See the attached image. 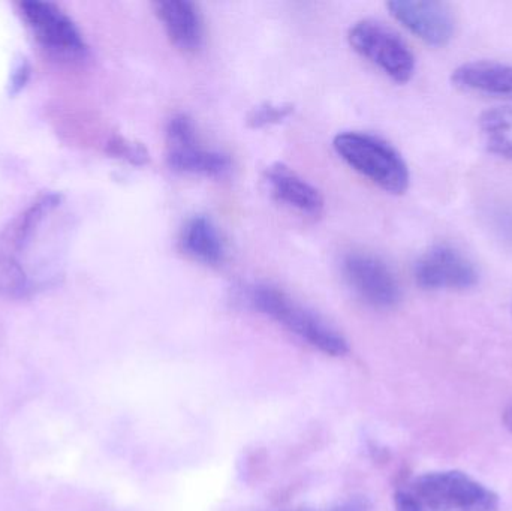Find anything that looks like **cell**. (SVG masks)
I'll use <instances>...</instances> for the list:
<instances>
[{"label":"cell","mask_w":512,"mask_h":511,"mask_svg":"<svg viewBox=\"0 0 512 511\" xmlns=\"http://www.w3.org/2000/svg\"><path fill=\"white\" fill-rule=\"evenodd\" d=\"M409 489L426 511H499L498 495L460 471L424 474Z\"/></svg>","instance_id":"cell-4"},{"label":"cell","mask_w":512,"mask_h":511,"mask_svg":"<svg viewBox=\"0 0 512 511\" xmlns=\"http://www.w3.org/2000/svg\"><path fill=\"white\" fill-rule=\"evenodd\" d=\"M155 14L170 41L185 53L200 50L204 41V21L197 3L191 0H159Z\"/></svg>","instance_id":"cell-11"},{"label":"cell","mask_w":512,"mask_h":511,"mask_svg":"<svg viewBox=\"0 0 512 511\" xmlns=\"http://www.w3.org/2000/svg\"><path fill=\"white\" fill-rule=\"evenodd\" d=\"M179 245L183 254L204 266H219L227 257V243L215 222L207 216L189 218L180 230Z\"/></svg>","instance_id":"cell-13"},{"label":"cell","mask_w":512,"mask_h":511,"mask_svg":"<svg viewBox=\"0 0 512 511\" xmlns=\"http://www.w3.org/2000/svg\"><path fill=\"white\" fill-rule=\"evenodd\" d=\"M454 86L465 92L512 99V66L498 62H469L454 69Z\"/></svg>","instance_id":"cell-14"},{"label":"cell","mask_w":512,"mask_h":511,"mask_svg":"<svg viewBox=\"0 0 512 511\" xmlns=\"http://www.w3.org/2000/svg\"><path fill=\"white\" fill-rule=\"evenodd\" d=\"M346 284L367 305L391 309L402 299L399 281L387 263L367 252H351L342 261Z\"/></svg>","instance_id":"cell-8"},{"label":"cell","mask_w":512,"mask_h":511,"mask_svg":"<svg viewBox=\"0 0 512 511\" xmlns=\"http://www.w3.org/2000/svg\"><path fill=\"white\" fill-rule=\"evenodd\" d=\"M292 105L288 104H262L254 108L249 114L248 123L252 128H264V126L276 125L291 116Z\"/></svg>","instance_id":"cell-16"},{"label":"cell","mask_w":512,"mask_h":511,"mask_svg":"<svg viewBox=\"0 0 512 511\" xmlns=\"http://www.w3.org/2000/svg\"><path fill=\"white\" fill-rule=\"evenodd\" d=\"M265 180L273 197L285 206L307 216H319L324 210L321 192L282 162L265 170Z\"/></svg>","instance_id":"cell-12"},{"label":"cell","mask_w":512,"mask_h":511,"mask_svg":"<svg viewBox=\"0 0 512 511\" xmlns=\"http://www.w3.org/2000/svg\"><path fill=\"white\" fill-rule=\"evenodd\" d=\"M333 511H367V504L363 500L348 501Z\"/></svg>","instance_id":"cell-17"},{"label":"cell","mask_w":512,"mask_h":511,"mask_svg":"<svg viewBox=\"0 0 512 511\" xmlns=\"http://www.w3.org/2000/svg\"><path fill=\"white\" fill-rule=\"evenodd\" d=\"M69 219L65 198L44 194L0 231V296L29 299L65 275Z\"/></svg>","instance_id":"cell-1"},{"label":"cell","mask_w":512,"mask_h":511,"mask_svg":"<svg viewBox=\"0 0 512 511\" xmlns=\"http://www.w3.org/2000/svg\"><path fill=\"white\" fill-rule=\"evenodd\" d=\"M390 14L403 27L432 47H445L456 32V18L448 3L433 0H393Z\"/></svg>","instance_id":"cell-10"},{"label":"cell","mask_w":512,"mask_h":511,"mask_svg":"<svg viewBox=\"0 0 512 511\" xmlns=\"http://www.w3.org/2000/svg\"><path fill=\"white\" fill-rule=\"evenodd\" d=\"M337 155L361 176L390 194L408 191V164L387 141L367 132L348 131L333 141Z\"/></svg>","instance_id":"cell-2"},{"label":"cell","mask_w":512,"mask_h":511,"mask_svg":"<svg viewBox=\"0 0 512 511\" xmlns=\"http://www.w3.org/2000/svg\"><path fill=\"white\" fill-rule=\"evenodd\" d=\"M415 281L424 290L462 291L480 281L475 264L450 245H435L418 258Z\"/></svg>","instance_id":"cell-9"},{"label":"cell","mask_w":512,"mask_h":511,"mask_svg":"<svg viewBox=\"0 0 512 511\" xmlns=\"http://www.w3.org/2000/svg\"><path fill=\"white\" fill-rule=\"evenodd\" d=\"M20 9L33 38L50 56L65 62L84 59L87 45L83 35L59 6L30 0L21 2Z\"/></svg>","instance_id":"cell-7"},{"label":"cell","mask_w":512,"mask_h":511,"mask_svg":"<svg viewBox=\"0 0 512 511\" xmlns=\"http://www.w3.org/2000/svg\"><path fill=\"white\" fill-rule=\"evenodd\" d=\"M167 161L174 171L204 177H224L231 159L201 143L197 126L186 114H174L167 125Z\"/></svg>","instance_id":"cell-6"},{"label":"cell","mask_w":512,"mask_h":511,"mask_svg":"<svg viewBox=\"0 0 512 511\" xmlns=\"http://www.w3.org/2000/svg\"><path fill=\"white\" fill-rule=\"evenodd\" d=\"M504 423L505 426H507L508 431L512 432V404L508 405L507 410H505Z\"/></svg>","instance_id":"cell-18"},{"label":"cell","mask_w":512,"mask_h":511,"mask_svg":"<svg viewBox=\"0 0 512 511\" xmlns=\"http://www.w3.org/2000/svg\"><path fill=\"white\" fill-rule=\"evenodd\" d=\"M349 42L361 56L397 83H408L415 74V56L405 39L384 23L360 20L349 29Z\"/></svg>","instance_id":"cell-5"},{"label":"cell","mask_w":512,"mask_h":511,"mask_svg":"<svg viewBox=\"0 0 512 511\" xmlns=\"http://www.w3.org/2000/svg\"><path fill=\"white\" fill-rule=\"evenodd\" d=\"M484 146L492 155L512 159V107H495L478 119Z\"/></svg>","instance_id":"cell-15"},{"label":"cell","mask_w":512,"mask_h":511,"mask_svg":"<svg viewBox=\"0 0 512 511\" xmlns=\"http://www.w3.org/2000/svg\"><path fill=\"white\" fill-rule=\"evenodd\" d=\"M248 299L256 311L267 315L322 353L328 356L348 353V344L337 330L279 288L267 284L255 285L248 291Z\"/></svg>","instance_id":"cell-3"}]
</instances>
